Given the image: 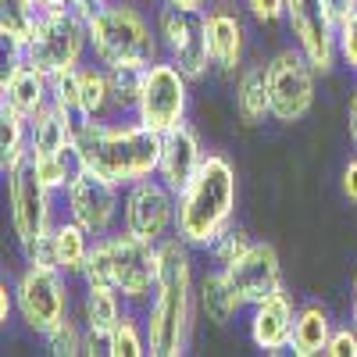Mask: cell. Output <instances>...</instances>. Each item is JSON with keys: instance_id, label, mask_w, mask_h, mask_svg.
I'll return each instance as SVG.
<instances>
[{"instance_id": "cell-9", "label": "cell", "mask_w": 357, "mask_h": 357, "mask_svg": "<svg viewBox=\"0 0 357 357\" xmlns=\"http://www.w3.org/2000/svg\"><path fill=\"white\" fill-rule=\"evenodd\" d=\"M175 222H178V193L161 175L139 178V183L126 186V197H122V229L126 232L161 247L175 232Z\"/></svg>"}, {"instance_id": "cell-20", "label": "cell", "mask_w": 357, "mask_h": 357, "mask_svg": "<svg viewBox=\"0 0 357 357\" xmlns=\"http://www.w3.org/2000/svg\"><path fill=\"white\" fill-rule=\"evenodd\" d=\"M207 151H204V143L197 136L193 126H178L172 132H165V146H161V165H158V175L165 178V183L175 190V193H183L190 186V178L200 172Z\"/></svg>"}, {"instance_id": "cell-12", "label": "cell", "mask_w": 357, "mask_h": 357, "mask_svg": "<svg viewBox=\"0 0 357 357\" xmlns=\"http://www.w3.org/2000/svg\"><path fill=\"white\" fill-rule=\"evenodd\" d=\"M29 165L36 168V175L54 193L65 190L68 178L79 168L75 146H72V129L65 126V118L54 107L29 118Z\"/></svg>"}, {"instance_id": "cell-21", "label": "cell", "mask_w": 357, "mask_h": 357, "mask_svg": "<svg viewBox=\"0 0 357 357\" xmlns=\"http://www.w3.org/2000/svg\"><path fill=\"white\" fill-rule=\"evenodd\" d=\"M236 114L243 126H261L272 118V89H268V65H243L236 79Z\"/></svg>"}, {"instance_id": "cell-27", "label": "cell", "mask_w": 357, "mask_h": 357, "mask_svg": "<svg viewBox=\"0 0 357 357\" xmlns=\"http://www.w3.org/2000/svg\"><path fill=\"white\" fill-rule=\"evenodd\" d=\"M40 8L33 0H0V36L11 54H22L25 43L33 40V29L40 22Z\"/></svg>"}, {"instance_id": "cell-15", "label": "cell", "mask_w": 357, "mask_h": 357, "mask_svg": "<svg viewBox=\"0 0 357 357\" xmlns=\"http://www.w3.org/2000/svg\"><path fill=\"white\" fill-rule=\"evenodd\" d=\"M8 204H11V225L18 243H33L36 236L54 229V190L36 175L33 165H22L8 175Z\"/></svg>"}, {"instance_id": "cell-41", "label": "cell", "mask_w": 357, "mask_h": 357, "mask_svg": "<svg viewBox=\"0 0 357 357\" xmlns=\"http://www.w3.org/2000/svg\"><path fill=\"white\" fill-rule=\"evenodd\" d=\"M100 4H107V0H79V4H75V8H79V11H82V15L89 18V15H93V11H97Z\"/></svg>"}, {"instance_id": "cell-30", "label": "cell", "mask_w": 357, "mask_h": 357, "mask_svg": "<svg viewBox=\"0 0 357 357\" xmlns=\"http://www.w3.org/2000/svg\"><path fill=\"white\" fill-rule=\"evenodd\" d=\"M79 321L68 314L61 325H54V329L43 336L47 340V350L54 357H79V354H86V325H79Z\"/></svg>"}, {"instance_id": "cell-42", "label": "cell", "mask_w": 357, "mask_h": 357, "mask_svg": "<svg viewBox=\"0 0 357 357\" xmlns=\"http://www.w3.org/2000/svg\"><path fill=\"white\" fill-rule=\"evenodd\" d=\"M168 4H178V8H207L211 0H168Z\"/></svg>"}, {"instance_id": "cell-39", "label": "cell", "mask_w": 357, "mask_h": 357, "mask_svg": "<svg viewBox=\"0 0 357 357\" xmlns=\"http://www.w3.org/2000/svg\"><path fill=\"white\" fill-rule=\"evenodd\" d=\"M325 4H329V15L336 22H343L350 11H357V0H325Z\"/></svg>"}, {"instance_id": "cell-33", "label": "cell", "mask_w": 357, "mask_h": 357, "mask_svg": "<svg viewBox=\"0 0 357 357\" xmlns=\"http://www.w3.org/2000/svg\"><path fill=\"white\" fill-rule=\"evenodd\" d=\"M336 40H340V61L357 75V11H350V15L340 22Z\"/></svg>"}, {"instance_id": "cell-36", "label": "cell", "mask_w": 357, "mask_h": 357, "mask_svg": "<svg viewBox=\"0 0 357 357\" xmlns=\"http://www.w3.org/2000/svg\"><path fill=\"white\" fill-rule=\"evenodd\" d=\"M340 186H343V197L357 204V158H350V161H347V168H343V178H340Z\"/></svg>"}, {"instance_id": "cell-37", "label": "cell", "mask_w": 357, "mask_h": 357, "mask_svg": "<svg viewBox=\"0 0 357 357\" xmlns=\"http://www.w3.org/2000/svg\"><path fill=\"white\" fill-rule=\"evenodd\" d=\"M15 314V286H0V321H8Z\"/></svg>"}, {"instance_id": "cell-24", "label": "cell", "mask_w": 357, "mask_h": 357, "mask_svg": "<svg viewBox=\"0 0 357 357\" xmlns=\"http://www.w3.org/2000/svg\"><path fill=\"white\" fill-rule=\"evenodd\" d=\"M122 304L126 296L118 293L111 282H86L82 293V325L86 329H97V333H111L118 321H122Z\"/></svg>"}, {"instance_id": "cell-16", "label": "cell", "mask_w": 357, "mask_h": 357, "mask_svg": "<svg viewBox=\"0 0 357 357\" xmlns=\"http://www.w3.org/2000/svg\"><path fill=\"white\" fill-rule=\"evenodd\" d=\"M225 282L232 286V293L240 296L243 307H254L257 301L272 296L275 289H282V264L272 243H250V250L243 257H236L229 268H222Z\"/></svg>"}, {"instance_id": "cell-10", "label": "cell", "mask_w": 357, "mask_h": 357, "mask_svg": "<svg viewBox=\"0 0 357 357\" xmlns=\"http://www.w3.org/2000/svg\"><path fill=\"white\" fill-rule=\"evenodd\" d=\"M314 75L301 47H286L268 61V89H272V118L279 126L304 122L314 107Z\"/></svg>"}, {"instance_id": "cell-22", "label": "cell", "mask_w": 357, "mask_h": 357, "mask_svg": "<svg viewBox=\"0 0 357 357\" xmlns=\"http://www.w3.org/2000/svg\"><path fill=\"white\" fill-rule=\"evenodd\" d=\"M329 336H333V318L321 304H304L296 311V321H293V340H289V350L296 357H314V354H325L329 347Z\"/></svg>"}, {"instance_id": "cell-23", "label": "cell", "mask_w": 357, "mask_h": 357, "mask_svg": "<svg viewBox=\"0 0 357 357\" xmlns=\"http://www.w3.org/2000/svg\"><path fill=\"white\" fill-rule=\"evenodd\" d=\"M197 307L200 314L211 321V325H229L236 314L243 311L240 296L232 293V286L225 282L222 268H215V272H207L200 282H197Z\"/></svg>"}, {"instance_id": "cell-40", "label": "cell", "mask_w": 357, "mask_h": 357, "mask_svg": "<svg viewBox=\"0 0 357 357\" xmlns=\"http://www.w3.org/2000/svg\"><path fill=\"white\" fill-rule=\"evenodd\" d=\"M40 11H61V8H75L79 0H33Z\"/></svg>"}, {"instance_id": "cell-43", "label": "cell", "mask_w": 357, "mask_h": 357, "mask_svg": "<svg viewBox=\"0 0 357 357\" xmlns=\"http://www.w3.org/2000/svg\"><path fill=\"white\" fill-rule=\"evenodd\" d=\"M350 321H354V329H357V272H354V314H350Z\"/></svg>"}, {"instance_id": "cell-35", "label": "cell", "mask_w": 357, "mask_h": 357, "mask_svg": "<svg viewBox=\"0 0 357 357\" xmlns=\"http://www.w3.org/2000/svg\"><path fill=\"white\" fill-rule=\"evenodd\" d=\"M329 357H357V329L354 325H343V329H333L329 347H325Z\"/></svg>"}, {"instance_id": "cell-38", "label": "cell", "mask_w": 357, "mask_h": 357, "mask_svg": "<svg viewBox=\"0 0 357 357\" xmlns=\"http://www.w3.org/2000/svg\"><path fill=\"white\" fill-rule=\"evenodd\" d=\"M347 132H350V143L357 146V86L350 93V104H347Z\"/></svg>"}, {"instance_id": "cell-8", "label": "cell", "mask_w": 357, "mask_h": 357, "mask_svg": "<svg viewBox=\"0 0 357 357\" xmlns=\"http://www.w3.org/2000/svg\"><path fill=\"white\" fill-rule=\"evenodd\" d=\"M68 275L57 268L43 264H25V272L15 279V314L22 325L36 336H47L54 325H61L72 311L68 296Z\"/></svg>"}, {"instance_id": "cell-4", "label": "cell", "mask_w": 357, "mask_h": 357, "mask_svg": "<svg viewBox=\"0 0 357 357\" xmlns=\"http://www.w3.org/2000/svg\"><path fill=\"white\" fill-rule=\"evenodd\" d=\"M89 47L104 68L114 65H154L161 61L158 25H151L129 0H107L89 15Z\"/></svg>"}, {"instance_id": "cell-26", "label": "cell", "mask_w": 357, "mask_h": 357, "mask_svg": "<svg viewBox=\"0 0 357 357\" xmlns=\"http://www.w3.org/2000/svg\"><path fill=\"white\" fill-rule=\"evenodd\" d=\"M29 161V118L0 104V172L4 178Z\"/></svg>"}, {"instance_id": "cell-19", "label": "cell", "mask_w": 357, "mask_h": 357, "mask_svg": "<svg viewBox=\"0 0 357 357\" xmlns=\"http://www.w3.org/2000/svg\"><path fill=\"white\" fill-rule=\"evenodd\" d=\"M296 311H301V307L293 304V296L286 289H275L272 296L257 301L254 311H250V340H254V347L264 350V354L289 350Z\"/></svg>"}, {"instance_id": "cell-1", "label": "cell", "mask_w": 357, "mask_h": 357, "mask_svg": "<svg viewBox=\"0 0 357 357\" xmlns=\"http://www.w3.org/2000/svg\"><path fill=\"white\" fill-rule=\"evenodd\" d=\"M75 161L89 172L111 178L114 186H132L139 178L158 175L165 136L136 122H107L89 118L72 132Z\"/></svg>"}, {"instance_id": "cell-28", "label": "cell", "mask_w": 357, "mask_h": 357, "mask_svg": "<svg viewBox=\"0 0 357 357\" xmlns=\"http://www.w3.org/2000/svg\"><path fill=\"white\" fill-rule=\"evenodd\" d=\"M143 75H146L143 65H114V68H107L114 114H136L139 93H143Z\"/></svg>"}, {"instance_id": "cell-11", "label": "cell", "mask_w": 357, "mask_h": 357, "mask_svg": "<svg viewBox=\"0 0 357 357\" xmlns=\"http://www.w3.org/2000/svg\"><path fill=\"white\" fill-rule=\"evenodd\" d=\"M186 111H190V79L178 72L168 57L146 65L143 93H139V107H136L139 122L165 136V132H172L186 122Z\"/></svg>"}, {"instance_id": "cell-31", "label": "cell", "mask_w": 357, "mask_h": 357, "mask_svg": "<svg viewBox=\"0 0 357 357\" xmlns=\"http://www.w3.org/2000/svg\"><path fill=\"white\" fill-rule=\"evenodd\" d=\"M139 354H151L146 329H139L132 314H122V321L111 329V357H139Z\"/></svg>"}, {"instance_id": "cell-13", "label": "cell", "mask_w": 357, "mask_h": 357, "mask_svg": "<svg viewBox=\"0 0 357 357\" xmlns=\"http://www.w3.org/2000/svg\"><path fill=\"white\" fill-rule=\"evenodd\" d=\"M118 190L111 178L89 172V168H75V175L68 178L65 186V204H68V218L79 222L93 240H100V236H111L114 229V218L122 215V197H118Z\"/></svg>"}, {"instance_id": "cell-18", "label": "cell", "mask_w": 357, "mask_h": 357, "mask_svg": "<svg viewBox=\"0 0 357 357\" xmlns=\"http://www.w3.org/2000/svg\"><path fill=\"white\" fill-rule=\"evenodd\" d=\"M0 104H8L22 118H36L50 107V75L29 65L22 54H11L8 72L0 79Z\"/></svg>"}, {"instance_id": "cell-14", "label": "cell", "mask_w": 357, "mask_h": 357, "mask_svg": "<svg viewBox=\"0 0 357 357\" xmlns=\"http://www.w3.org/2000/svg\"><path fill=\"white\" fill-rule=\"evenodd\" d=\"M286 25L293 33V43L307 54V61L325 75L340 61V22L329 15L325 0H286Z\"/></svg>"}, {"instance_id": "cell-17", "label": "cell", "mask_w": 357, "mask_h": 357, "mask_svg": "<svg viewBox=\"0 0 357 357\" xmlns=\"http://www.w3.org/2000/svg\"><path fill=\"white\" fill-rule=\"evenodd\" d=\"M207 47L211 61L222 75H236L247 57V22L232 4H211L207 8Z\"/></svg>"}, {"instance_id": "cell-44", "label": "cell", "mask_w": 357, "mask_h": 357, "mask_svg": "<svg viewBox=\"0 0 357 357\" xmlns=\"http://www.w3.org/2000/svg\"><path fill=\"white\" fill-rule=\"evenodd\" d=\"M146 4H151V0H146Z\"/></svg>"}, {"instance_id": "cell-25", "label": "cell", "mask_w": 357, "mask_h": 357, "mask_svg": "<svg viewBox=\"0 0 357 357\" xmlns=\"http://www.w3.org/2000/svg\"><path fill=\"white\" fill-rule=\"evenodd\" d=\"M89 250H93V236H89L79 222H54V254H57V268L65 275H79L86 272Z\"/></svg>"}, {"instance_id": "cell-6", "label": "cell", "mask_w": 357, "mask_h": 357, "mask_svg": "<svg viewBox=\"0 0 357 357\" xmlns=\"http://www.w3.org/2000/svg\"><path fill=\"white\" fill-rule=\"evenodd\" d=\"M154 25H158V40L168 61L190 82L207 79V72L215 68L211 47H207V8H178L161 0Z\"/></svg>"}, {"instance_id": "cell-7", "label": "cell", "mask_w": 357, "mask_h": 357, "mask_svg": "<svg viewBox=\"0 0 357 357\" xmlns=\"http://www.w3.org/2000/svg\"><path fill=\"white\" fill-rule=\"evenodd\" d=\"M100 243L107 257V279L126 296V304H151L161 275V247L139 240L126 229L100 236Z\"/></svg>"}, {"instance_id": "cell-2", "label": "cell", "mask_w": 357, "mask_h": 357, "mask_svg": "<svg viewBox=\"0 0 357 357\" xmlns=\"http://www.w3.org/2000/svg\"><path fill=\"white\" fill-rule=\"evenodd\" d=\"M197 304V282H193V257L183 236H168L161 243V275L154 301L146 304V347L154 357H178L186 350L190 325Z\"/></svg>"}, {"instance_id": "cell-3", "label": "cell", "mask_w": 357, "mask_h": 357, "mask_svg": "<svg viewBox=\"0 0 357 357\" xmlns=\"http://www.w3.org/2000/svg\"><path fill=\"white\" fill-rule=\"evenodd\" d=\"M236 168L225 154H207L200 172L190 178V186L178 193V222L175 232L190 247H211L218 236L232 225L236 215Z\"/></svg>"}, {"instance_id": "cell-5", "label": "cell", "mask_w": 357, "mask_h": 357, "mask_svg": "<svg viewBox=\"0 0 357 357\" xmlns=\"http://www.w3.org/2000/svg\"><path fill=\"white\" fill-rule=\"evenodd\" d=\"M89 47V18L79 8H61V11H43L33 40L25 43L22 57L36 65L47 75L82 68V54Z\"/></svg>"}, {"instance_id": "cell-32", "label": "cell", "mask_w": 357, "mask_h": 357, "mask_svg": "<svg viewBox=\"0 0 357 357\" xmlns=\"http://www.w3.org/2000/svg\"><path fill=\"white\" fill-rule=\"evenodd\" d=\"M250 232H243V229H225L222 236H218V240L211 243V247H207V254H211V261H215V268H229L236 257H243L247 250H250Z\"/></svg>"}, {"instance_id": "cell-29", "label": "cell", "mask_w": 357, "mask_h": 357, "mask_svg": "<svg viewBox=\"0 0 357 357\" xmlns=\"http://www.w3.org/2000/svg\"><path fill=\"white\" fill-rule=\"evenodd\" d=\"M79 82H82V104L89 118H107L114 114V100H111V79L104 65H82L79 68Z\"/></svg>"}, {"instance_id": "cell-34", "label": "cell", "mask_w": 357, "mask_h": 357, "mask_svg": "<svg viewBox=\"0 0 357 357\" xmlns=\"http://www.w3.org/2000/svg\"><path fill=\"white\" fill-rule=\"evenodd\" d=\"M247 11L257 25H279L286 18V0H247Z\"/></svg>"}]
</instances>
